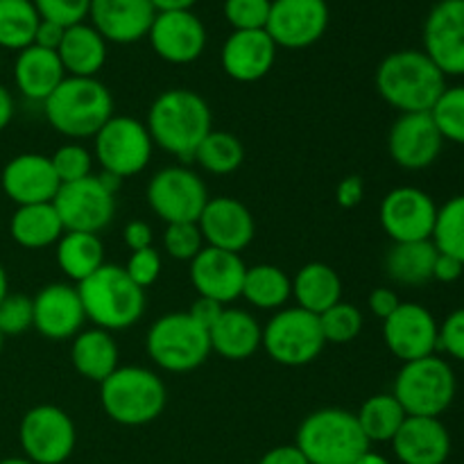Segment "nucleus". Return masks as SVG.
Masks as SVG:
<instances>
[{
    "mask_svg": "<svg viewBox=\"0 0 464 464\" xmlns=\"http://www.w3.org/2000/svg\"><path fill=\"white\" fill-rule=\"evenodd\" d=\"M376 89L397 111L426 113L447 89V75L424 50H397L376 68Z\"/></svg>",
    "mask_w": 464,
    "mask_h": 464,
    "instance_id": "obj_1",
    "label": "nucleus"
},
{
    "mask_svg": "<svg viewBox=\"0 0 464 464\" xmlns=\"http://www.w3.org/2000/svg\"><path fill=\"white\" fill-rule=\"evenodd\" d=\"M145 127L154 145L190 161L195 150L213 130V116L199 93L190 89H168L150 107Z\"/></svg>",
    "mask_w": 464,
    "mask_h": 464,
    "instance_id": "obj_2",
    "label": "nucleus"
},
{
    "mask_svg": "<svg viewBox=\"0 0 464 464\" xmlns=\"http://www.w3.org/2000/svg\"><path fill=\"white\" fill-rule=\"evenodd\" d=\"M86 320L98 329L122 331L134 326L145 311V290L127 276L125 267L104 263L98 272L77 284Z\"/></svg>",
    "mask_w": 464,
    "mask_h": 464,
    "instance_id": "obj_3",
    "label": "nucleus"
},
{
    "mask_svg": "<svg viewBox=\"0 0 464 464\" xmlns=\"http://www.w3.org/2000/svg\"><path fill=\"white\" fill-rule=\"evenodd\" d=\"M45 118L68 139L95 136L113 116V98L95 77H71L53 91L44 102Z\"/></svg>",
    "mask_w": 464,
    "mask_h": 464,
    "instance_id": "obj_4",
    "label": "nucleus"
},
{
    "mask_svg": "<svg viewBox=\"0 0 464 464\" xmlns=\"http://www.w3.org/2000/svg\"><path fill=\"white\" fill-rule=\"evenodd\" d=\"M295 447L304 453L308 464H353L370 451V442L356 415L340 408L311 412L299 426Z\"/></svg>",
    "mask_w": 464,
    "mask_h": 464,
    "instance_id": "obj_5",
    "label": "nucleus"
},
{
    "mask_svg": "<svg viewBox=\"0 0 464 464\" xmlns=\"http://www.w3.org/2000/svg\"><path fill=\"white\" fill-rule=\"evenodd\" d=\"M166 385L145 367H118L100 383V401L116 424L145 426L166 408Z\"/></svg>",
    "mask_w": 464,
    "mask_h": 464,
    "instance_id": "obj_6",
    "label": "nucleus"
},
{
    "mask_svg": "<svg viewBox=\"0 0 464 464\" xmlns=\"http://www.w3.org/2000/svg\"><path fill=\"white\" fill-rule=\"evenodd\" d=\"M456 374L442 358L426 356L403 362L394 379V399L408 417H440L456 399Z\"/></svg>",
    "mask_w": 464,
    "mask_h": 464,
    "instance_id": "obj_7",
    "label": "nucleus"
},
{
    "mask_svg": "<svg viewBox=\"0 0 464 464\" xmlns=\"http://www.w3.org/2000/svg\"><path fill=\"white\" fill-rule=\"evenodd\" d=\"M145 344L154 365L175 374L198 370L211 353L208 331L198 324L188 313H170L159 317L150 326Z\"/></svg>",
    "mask_w": 464,
    "mask_h": 464,
    "instance_id": "obj_8",
    "label": "nucleus"
},
{
    "mask_svg": "<svg viewBox=\"0 0 464 464\" xmlns=\"http://www.w3.org/2000/svg\"><path fill=\"white\" fill-rule=\"evenodd\" d=\"M320 317L304 308H281L266 326L263 343L267 356L285 367H302L315 361L324 349Z\"/></svg>",
    "mask_w": 464,
    "mask_h": 464,
    "instance_id": "obj_9",
    "label": "nucleus"
},
{
    "mask_svg": "<svg viewBox=\"0 0 464 464\" xmlns=\"http://www.w3.org/2000/svg\"><path fill=\"white\" fill-rule=\"evenodd\" d=\"M93 139L95 161L102 166V172L122 181L143 172L152 159V136L143 122L131 116H111Z\"/></svg>",
    "mask_w": 464,
    "mask_h": 464,
    "instance_id": "obj_10",
    "label": "nucleus"
},
{
    "mask_svg": "<svg viewBox=\"0 0 464 464\" xmlns=\"http://www.w3.org/2000/svg\"><path fill=\"white\" fill-rule=\"evenodd\" d=\"M18 440L34 464H62L75 451L77 433L71 417L57 406H36L23 415Z\"/></svg>",
    "mask_w": 464,
    "mask_h": 464,
    "instance_id": "obj_11",
    "label": "nucleus"
},
{
    "mask_svg": "<svg viewBox=\"0 0 464 464\" xmlns=\"http://www.w3.org/2000/svg\"><path fill=\"white\" fill-rule=\"evenodd\" d=\"M148 202L166 225L198 222L208 202V190L198 172L184 166H170L150 179Z\"/></svg>",
    "mask_w": 464,
    "mask_h": 464,
    "instance_id": "obj_12",
    "label": "nucleus"
},
{
    "mask_svg": "<svg viewBox=\"0 0 464 464\" xmlns=\"http://www.w3.org/2000/svg\"><path fill=\"white\" fill-rule=\"evenodd\" d=\"M53 207L66 231L98 234L111 225L116 216V195L100 181V177L89 175L86 179L59 186Z\"/></svg>",
    "mask_w": 464,
    "mask_h": 464,
    "instance_id": "obj_13",
    "label": "nucleus"
},
{
    "mask_svg": "<svg viewBox=\"0 0 464 464\" xmlns=\"http://www.w3.org/2000/svg\"><path fill=\"white\" fill-rule=\"evenodd\" d=\"M381 227L394 243H420L433 238L438 204L415 186H399L381 202Z\"/></svg>",
    "mask_w": 464,
    "mask_h": 464,
    "instance_id": "obj_14",
    "label": "nucleus"
},
{
    "mask_svg": "<svg viewBox=\"0 0 464 464\" xmlns=\"http://www.w3.org/2000/svg\"><path fill=\"white\" fill-rule=\"evenodd\" d=\"M329 27L326 0H272L266 32L276 48L302 50L317 44Z\"/></svg>",
    "mask_w": 464,
    "mask_h": 464,
    "instance_id": "obj_15",
    "label": "nucleus"
},
{
    "mask_svg": "<svg viewBox=\"0 0 464 464\" xmlns=\"http://www.w3.org/2000/svg\"><path fill=\"white\" fill-rule=\"evenodd\" d=\"M424 53L444 75H464V0H440L424 23Z\"/></svg>",
    "mask_w": 464,
    "mask_h": 464,
    "instance_id": "obj_16",
    "label": "nucleus"
},
{
    "mask_svg": "<svg viewBox=\"0 0 464 464\" xmlns=\"http://www.w3.org/2000/svg\"><path fill=\"white\" fill-rule=\"evenodd\" d=\"M385 347L403 362L433 356L440 344V324L421 304L401 302L397 311L383 320Z\"/></svg>",
    "mask_w": 464,
    "mask_h": 464,
    "instance_id": "obj_17",
    "label": "nucleus"
},
{
    "mask_svg": "<svg viewBox=\"0 0 464 464\" xmlns=\"http://www.w3.org/2000/svg\"><path fill=\"white\" fill-rule=\"evenodd\" d=\"M444 139L438 125L426 113H401L388 136L390 157L406 170H424L442 154Z\"/></svg>",
    "mask_w": 464,
    "mask_h": 464,
    "instance_id": "obj_18",
    "label": "nucleus"
},
{
    "mask_svg": "<svg viewBox=\"0 0 464 464\" xmlns=\"http://www.w3.org/2000/svg\"><path fill=\"white\" fill-rule=\"evenodd\" d=\"M245 275L247 266L240 254L225 252V249L204 247L190 261V281L199 297H208L222 306L243 297Z\"/></svg>",
    "mask_w": 464,
    "mask_h": 464,
    "instance_id": "obj_19",
    "label": "nucleus"
},
{
    "mask_svg": "<svg viewBox=\"0 0 464 464\" xmlns=\"http://www.w3.org/2000/svg\"><path fill=\"white\" fill-rule=\"evenodd\" d=\"M148 39L163 62L190 63L207 48V27L193 12H159Z\"/></svg>",
    "mask_w": 464,
    "mask_h": 464,
    "instance_id": "obj_20",
    "label": "nucleus"
},
{
    "mask_svg": "<svg viewBox=\"0 0 464 464\" xmlns=\"http://www.w3.org/2000/svg\"><path fill=\"white\" fill-rule=\"evenodd\" d=\"M198 227L208 247L234 254L243 252L254 240V231H256L249 208L240 199L227 198V195L208 198Z\"/></svg>",
    "mask_w": 464,
    "mask_h": 464,
    "instance_id": "obj_21",
    "label": "nucleus"
},
{
    "mask_svg": "<svg viewBox=\"0 0 464 464\" xmlns=\"http://www.w3.org/2000/svg\"><path fill=\"white\" fill-rule=\"evenodd\" d=\"M0 184H3L5 195L18 207L53 202L62 186L54 175L50 157L34 152L18 154L12 161H7V166L3 168Z\"/></svg>",
    "mask_w": 464,
    "mask_h": 464,
    "instance_id": "obj_22",
    "label": "nucleus"
},
{
    "mask_svg": "<svg viewBox=\"0 0 464 464\" xmlns=\"http://www.w3.org/2000/svg\"><path fill=\"white\" fill-rule=\"evenodd\" d=\"M34 308V329L48 340L75 338L84 324V306L77 288L68 284H50L32 299Z\"/></svg>",
    "mask_w": 464,
    "mask_h": 464,
    "instance_id": "obj_23",
    "label": "nucleus"
},
{
    "mask_svg": "<svg viewBox=\"0 0 464 464\" xmlns=\"http://www.w3.org/2000/svg\"><path fill=\"white\" fill-rule=\"evenodd\" d=\"M276 44L266 30H234L222 45V71L236 82H258L272 71Z\"/></svg>",
    "mask_w": 464,
    "mask_h": 464,
    "instance_id": "obj_24",
    "label": "nucleus"
},
{
    "mask_svg": "<svg viewBox=\"0 0 464 464\" xmlns=\"http://www.w3.org/2000/svg\"><path fill=\"white\" fill-rule=\"evenodd\" d=\"M89 16L104 41L136 44L148 36L157 9L150 0H91Z\"/></svg>",
    "mask_w": 464,
    "mask_h": 464,
    "instance_id": "obj_25",
    "label": "nucleus"
},
{
    "mask_svg": "<svg viewBox=\"0 0 464 464\" xmlns=\"http://www.w3.org/2000/svg\"><path fill=\"white\" fill-rule=\"evenodd\" d=\"M392 449L401 464H444L451 453V435L440 417H406Z\"/></svg>",
    "mask_w": 464,
    "mask_h": 464,
    "instance_id": "obj_26",
    "label": "nucleus"
},
{
    "mask_svg": "<svg viewBox=\"0 0 464 464\" xmlns=\"http://www.w3.org/2000/svg\"><path fill=\"white\" fill-rule=\"evenodd\" d=\"M63 80H66V71L54 50L27 45L18 53L16 63H14V82L27 100L45 102Z\"/></svg>",
    "mask_w": 464,
    "mask_h": 464,
    "instance_id": "obj_27",
    "label": "nucleus"
},
{
    "mask_svg": "<svg viewBox=\"0 0 464 464\" xmlns=\"http://www.w3.org/2000/svg\"><path fill=\"white\" fill-rule=\"evenodd\" d=\"M211 352L227 361H245L254 356L263 343V329L247 311L225 308L216 324L208 329Z\"/></svg>",
    "mask_w": 464,
    "mask_h": 464,
    "instance_id": "obj_28",
    "label": "nucleus"
},
{
    "mask_svg": "<svg viewBox=\"0 0 464 464\" xmlns=\"http://www.w3.org/2000/svg\"><path fill=\"white\" fill-rule=\"evenodd\" d=\"M57 54L66 75L95 77L107 62V41L93 25L77 23V25L66 27Z\"/></svg>",
    "mask_w": 464,
    "mask_h": 464,
    "instance_id": "obj_29",
    "label": "nucleus"
},
{
    "mask_svg": "<svg viewBox=\"0 0 464 464\" xmlns=\"http://www.w3.org/2000/svg\"><path fill=\"white\" fill-rule=\"evenodd\" d=\"M72 365L84 379L102 383L118 370V344L104 329L80 331L71 347Z\"/></svg>",
    "mask_w": 464,
    "mask_h": 464,
    "instance_id": "obj_30",
    "label": "nucleus"
},
{
    "mask_svg": "<svg viewBox=\"0 0 464 464\" xmlns=\"http://www.w3.org/2000/svg\"><path fill=\"white\" fill-rule=\"evenodd\" d=\"M293 297L297 299V306L313 315H322L343 302V281L338 272L326 263H308L295 275L293 279Z\"/></svg>",
    "mask_w": 464,
    "mask_h": 464,
    "instance_id": "obj_31",
    "label": "nucleus"
},
{
    "mask_svg": "<svg viewBox=\"0 0 464 464\" xmlns=\"http://www.w3.org/2000/svg\"><path fill=\"white\" fill-rule=\"evenodd\" d=\"M9 234L21 247L44 249L59 243L66 229H63L62 218L54 211L53 202H48L18 207L9 222Z\"/></svg>",
    "mask_w": 464,
    "mask_h": 464,
    "instance_id": "obj_32",
    "label": "nucleus"
},
{
    "mask_svg": "<svg viewBox=\"0 0 464 464\" xmlns=\"http://www.w3.org/2000/svg\"><path fill=\"white\" fill-rule=\"evenodd\" d=\"M438 258L433 240L394 243L385 256V272L401 285H424L433 281V266Z\"/></svg>",
    "mask_w": 464,
    "mask_h": 464,
    "instance_id": "obj_33",
    "label": "nucleus"
},
{
    "mask_svg": "<svg viewBox=\"0 0 464 464\" xmlns=\"http://www.w3.org/2000/svg\"><path fill=\"white\" fill-rule=\"evenodd\" d=\"M59 270L82 284L104 266V245L98 234L66 231L57 243Z\"/></svg>",
    "mask_w": 464,
    "mask_h": 464,
    "instance_id": "obj_34",
    "label": "nucleus"
},
{
    "mask_svg": "<svg viewBox=\"0 0 464 464\" xmlns=\"http://www.w3.org/2000/svg\"><path fill=\"white\" fill-rule=\"evenodd\" d=\"M243 297L261 311H281L293 297V279L276 266H252L245 275Z\"/></svg>",
    "mask_w": 464,
    "mask_h": 464,
    "instance_id": "obj_35",
    "label": "nucleus"
},
{
    "mask_svg": "<svg viewBox=\"0 0 464 464\" xmlns=\"http://www.w3.org/2000/svg\"><path fill=\"white\" fill-rule=\"evenodd\" d=\"M406 411L394 399V394H376L370 397L358 411L356 420L365 433L367 442H392L401 424L406 421Z\"/></svg>",
    "mask_w": 464,
    "mask_h": 464,
    "instance_id": "obj_36",
    "label": "nucleus"
},
{
    "mask_svg": "<svg viewBox=\"0 0 464 464\" xmlns=\"http://www.w3.org/2000/svg\"><path fill=\"white\" fill-rule=\"evenodd\" d=\"M41 16L32 0H0V48L25 50L34 44Z\"/></svg>",
    "mask_w": 464,
    "mask_h": 464,
    "instance_id": "obj_37",
    "label": "nucleus"
},
{
    "mask_svg": "<svg viewBox=\"0 0 464 464\" xmlns=\"http://www.w3.org/2000/svg\"><path fill=\"white\" fill-rule=\"evenodd\" d=\"M193 159L211 175H231L243 166L245 148L229 131L211 130L195 150Z\"/></svg>",
    "mask_w": 464,
    "mask_h": 464,
    "instance_id": "obj_38",
    "label": "nucleus"
},
{
    "mask_svg": "<svg viewBox=\"0 0 464 464\" xmlns=\"http://www.w3.org/2000/svg\"><path fill=\"white\" fill-rule=\"evenodd\" d=\"M430 240L438 252L458 258L464 266V195H456L438 208Z\"/></svg>",
    "mask_w": 464,
    "mask_h": 464,
    "instance_id": "obj_39",
    "label": "nucleus"
},
{
    "mask_svg": "<svg viewBox=\"0 0 464 464\" xmlns=\"http://www.w3.org/2000/svg\"><path fill=\"white\" fill-rule=\"evenodd\" d=\"M430 118L444 140L464 145V84L447 86L430 109Z\"/></svg>",
    "mask_w": 464,
    "mask_h": 464,
    "instance_id": "obj_40",
    "label": "nucleus"
},
{
    "mask_svg": "<svg viewBox=\"0 0 464 464\" xmlns=\"http://www.w3.org/2000/svg\"><path fill=\"white\" fill-rule=\"evenodd\" d=\"M317 317H320L322 335L326 343L347 344L356 340L362 331V313L353 304L338 302Z\"/></svg>",
    "mask_w": 464,
    "mask_h": 464,
    "instance_id": "obj_41",
    "label": "nucleus"
},
{
    "mask_svg": "<svg viewBox=\"0 0 464 464\" xmlns=\"http://www.w3.org/2000/svg\"><path fill=\"white\" fill-rule=\"evenodd\" d=\"M57 175L59 184H72V181L86 179L91 175V166H93V154L84 148V145L68 143L62 145L57 152L50 157Z\"/></svg>",
    "mask_w": 464,
    "mask_h": 464,
    "instance_id": "obj_42",
    "label": "nucleus"
},
{
    "mask_svg": "<svg viewBox=\"0 0 464 464\" xmlns=\"http://www.w3.org/2000/svg\"><path fill=\"white\" fill-rule=\"evenodd\" d=\"M163 249L177 261H193L204 249L202 231L198 222H175L163 231Z\"/></svg>",
    "mask_w": 464,
    "mask_h": 464,
    "instance_id": "obj_43",
    "label": "nucleus"
},
{
    "mask_svg": "<svg viewBox=\"0 0 464 464\" xmlns=\"http://www.w3.org/2000/svg\"><path fill=\"white\" fill-rule=\"evenodd\" d=\"M272 0H225V18L234 30H266Z\"/></svg>",
    "mask_w": 464,
    "mask_h": 464,
    "instance_id": "obj_44",
    "label": "nucleus"
},
{
    "mask_svg": "<svg viewBox=\"0 0 464 464\" xmlns=\"http://www.w3.org/2000/svg\"><path fill=\"white\" fill-rule=\"evenodd\" d=\"M34 324L32 299L25 295H7L0 302V334L21 335Z\"/></svg>",
    "mask_w": 464,
    "mask_h": 464,
    "instance_id": "obj_45",
    "label": "nucleus"
},
{
    "mask_svg": "<svg viewBox=\"0 0 464 464\" xmlns=\"http://www.w3.org/2000/svg\"><path fill=\"white\" fill-rule=\"evenodd\" d=\"M44 21L59 23L63 27L84 23L89 16L91 0H32Z\"/></svg>",
    "mask_w": 464,
    "mask_h": 464,
    "instance_id": "obj_46",
    "label": "nucleus"
},
{
    "mask_svg": "<svg viewBox=\"0 0 464 464\" xmlns=\"http://www.w3.org/2000/svg\"><path fill=\"white\" fill-rule=\"evenodd\" d=\"M125 272L139 288H150L159 279V275H161V256H159V252L154 247L131 252Z\"/></svg>",
    "mask_w": 464,
    "mask_h": 464,
    "instance_id": "obj_47",
    "label": "nucleus"
},
{
    "mask_svg": "<svg viewBox=\"0 0 464 464\" xmlns=\"http://www.w3.org/2000/svg\"><path fill=\"white\" fill-rule=\"evenodd\" d=\"M444 352L456 361L464 362V308L453 311L447 320L440 324V344Z\"/></svg>",
    "mask_w": 464,
    "mask_h": 464,
    "instance_id": "obj_48",
    "label": "nucleus"
},
{
    "mask_svg": "<svg viewBox=\"0 0 464 464\" xmlns=\"http://www.w3.org/2000/svg\"><path fill=\"white\" fill-rule=\"evenodd\" d=\"M222 311H225V306L218 302H213V299L208 297H198L193 304H190V308L186 313H188L190 317H193L198 324H202L204 329H211L213 324L218 322V317L222 315Z\"/></svg>",
    "mask_w": 464,
    "mask_h": 464,
    "instance_id": "obj_49",
    "label": "nucleus"
},
{
    "mask_svg": "<svg viewBox=\"0 0 464 464\" xmlns=\"http://www.w3.org/2000/svg\"><path fill=\"white\" fill-rule=\"evenodd\" d=\"M399 304H401V299H399V295L390 288L372 290L370 299H367L370 311L374 313L376 317H381V320H388V317L397 311Z\"/></svg>",
    "mask_w": 464,
    "mask_h": 464,
    "instance_id": "obj_50",
    "label": "nucleus"
},
{
    "mask_svg": "<svg viewBox=\"0 0 464 464\" xmlns=\"http://www.w3.org/2000/svg\"><path fill=\"white\" fill-rule=\"evenodd\" d=\"M122 238H125V245L131 249V252H140V249L152 247V227L143 220H131L127 222L125 231H122Z\"/></svg>",
    "mask_w": 464,
    "mask_h": 464,
    "instance_id": "obj_51",
    "label": "nucleus"
},
{
    "mask_svg": "<svg viewBox=\"0 0 464 464\" xmlns=\"http://www.w3.org/2000/svg\"><path fill=\"white\" fill-rule=\"evenodd\" d=\"M362 195H365V184H362L361 177L352 175L347 179H343L335 190V199L343 208H353L362 202Z\"/></svg>",
    "mask_w": 464,
    "mask_h": 464,
    "instance_id": "obj_52",
    "label": "nucleus"
},
{
    "mask_svg": "<svg viewBox=\"0 0 464 464\" xmlns=\"http://www.w3.org/2000/svg\"><path fill=\"white\" fill-rule=\"evenodd\" d=\"M63 34H66V27L59 25V23L44 21V18H41L39 27H36L34 44L32 45H39V48L54 50V53H57L59 45H62V41H63Z\"/></svg>",
    "mask_w": 464,
    "mask_h": 464,
    "instance_id": "obj_53",
    "label": "nucleus"
},
{
    "mask_svg": "<svg viewBox=\"0 0 464 464\" xmlns=\"http://www.w3.org/2000/svg\"><path fill=\"white\" fill-rule=\"evenodd\" d=\"M464 266L458 258L449 256V254L438 252V258H435L433 266V279L440 281V284H453L462 276Z\"/></svg>",
    "mask_w": 464,
    "mask_h": 464,
    "instance_id": "obj_54",
    "label": "nucleus"
},
{
    "mask_svg": "<svg viewBox=\"0 0 464 464\" xmlns=\"http://www.w3.org/2000/svg\"><path fill=\"white\" fill-rule=\"evenodd\" d=\"M258 464H308V460L295 444H288V447H276L267 451Z\"/></svg>",
    "mask_w": 464,
    "mask_h": 464,
    "instance_id": "obj_55",
    "label": "nucleus"
},
{
    "mask_svg": "<svg viewBox=\"0 0 464 464\" xmlns=\"http://www.w3.org/2000/svg\"><path fill=\"white\" fill-rule=\"evenodd\" d=\"M14 118V98L5 86H0V131L12 122Z\"/></svg>",
    "mask_w": 464,
    "mask_h": 464,
    "instance_id": "obj_56",
    "label": "nucleus"
},
{
    "mask_svg": "<svg viewBox=\"0 0 464 464\" xmlns=\"http://www.w3.org/2000/svg\"><path fill=\"white\" fill-rule=\"evenodd\" d=\"M152 7L159 12H190L198 0H150Z\"/></svg>",
    "mask_w": 464,
    "mask_h": 464,
    "instance_id": "obj_57",
    "label": "nucleus"
},
{
    "mask_svg": "<svg viewBox=\"0 0 464 464\" xmlns=\"http://www.w3.org/2000/svg\"><path fill=\"white\" fill-rule=\"evenodd\" d=\"M353 464H390L388 458H383L381 453H374V451H365L361 458H358Z\"/></svg>",
    "mask_w": 464,
    "mask_h": 464,
    "instance_id": "obj_58",
    "label": "nucleus"
},
{
    "mask_svg": "<svg viewBox=\"0 0 464 464\" xmlns=\"http://www.w3.org/2000/svg\"><path fill=\"white\" fill-rule=\"evenodd\" d=\"M7 272H5V267L0 266V302H3L5 297H7Z\"/></svg>",
    "mask_w": 464,
    "mask_h": 464,
    "instance_id": "obj_59",
    "label": "nucleus"
},
{
    "mask_svg": "<svg viewBox=\"0 0 464 464\" xmlns=\"http://www.w3.org/2000/svg\"><path fill=\"white\" fill-rule=\"evenodd\" d=\"M0 464H34V462H30L27 458H5V460H0Z\"/></svg>",
    "mask_w": 464,
    "mask_h": 464,
    "instance_id": "obj_60",
    "label": "nucleus"
},
{
    "mask_svg": "<svg viewBox=\"0 0 464 464\" xmlns=\"http://www.w3.org/2000/svg\"><path fill=\"white\" fill-rule=\"evenodd\" d=\"M3 338H5V335L0 334V352H3Z\"/></svg>",
    "mask_w": 464,
    "mask_h": 464,
    "instance_id": "obj_61",
    "label": "nucleus"
}]
</instances>
